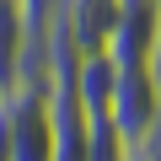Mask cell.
I'll return each mask as SVG.
<instances>
[{
    "label": "cell",
    "mask_w": 161,
    "mask_h": 161,
    "mask_svg": "<svg viewBox=\"0 0 161 161\" xmlns=\"http://www.w3.org/2000/svg\"><path fill=\"white\" fill-rule=\"evenodd\" d=\"M108 54L118 64H150L156 54V0H118V27Z\"/></svg>",
    "instance_id": "cell-3"
},
{
    "label": "cell",
    "mask_w": 161,
    "mask_h": 161,
    "mask_svg": "<svg viewBox=\"0 0 161 161\" xmlns=\"http://www.w3.org/2000/svg\"><path fill=\"white\" fill-rule=\"evenodd\" d=\"M16 11H22L27 32H32V38H43V32H48V22H54V11H59V0H16Z\"/></svg>",
    "instance_id": "cell-7"
},
{
    "label": "cell",
    "mask_w": 161,
    "mask_h": 161,
    "mask_svg": "<svg viewBox=\"0 0 161 161\" xmlns=\"http://www.w3.org/2000/svg\"><path fill=\"white\" fill-rule=\"evenodd\" d=\"M0 134L11 161H54V113L43 80H22L0 97Z\"/></svg>",
    "instance_id": "cell-1"
},
{
    "label": "cell",
    "mask_w": 161,
    "mask_h": 161,
    "mask_svg": "<svg viewBox=\"0 0 161 161\" xmlns=\"http://www.w3.org/2000/svg\"><path fill=\"white\" fill-rule=\"evenodd\" d=\"M129 140L113 129L108 113H92V129H86V161H129Z\"/></svg>",
    "instance_id": "cell-6"
},
{
    "label": "cell",
    "mask_w": 161,
    "mask_h": 161,
    "mask_svg": "<svg viewBox=\"0 0 161 161\" xmlns=\"http://www.w3.org/2000/svg\"><path fill=\"white\" fill-rule=\"evenodd\" d=\"M102 113H108L113 129L129 140V150L150 145V140L161 134V80H156V70H150V64H118Z\"/></svg>",
    "instance_id": "cell-2"
},
{
    "label": "cell",
    "mask_w": 161,
    "mask_h": 161,
    "mask_svg": "<svg viewBox=\"0 0 161 161\" xmlns=\"http://www.w3.org/2000/svg\"><path fill=\"white\" fill-rule=\"evenodd\" d=\"M38 48H43V38L27 32L16 0H0V97L22 86V70H27V59H32Z\"/></svg>",
    "instance_id": "cell-5"
},
{
    "label": "cell",
    "mask_w": 161,
    "mask_h": 161,
    "mask_svg": "<svg viewBox=\"0 0 161 161\" xmlns=\"http://www.w3.org/2000/svg\"><path fill=\"white\" fill-rule=\"evenodd\" d=\"M59 22L80 54H108L118 27V0H59Z\"/></svg>",
    "instance_id": "cell-4"
}]
</instances>
